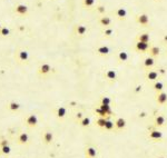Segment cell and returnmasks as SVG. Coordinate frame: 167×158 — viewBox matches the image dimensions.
I'll return each instance as SVG.
<instances>
[{"instance_id": "e0dca14e", "label": "cell", "mask_w": 167, "mask_h": 158, "mask_svg": "<svg viewBox=\"0 0 167 158\" xmlns=\"http://www.w3.org/2000/svg\"><path fill=\"white\" fill-rule=\"evenodd\" d=\"M7 108H8V110L11 111V113H17V111L20 110L21 105H20L19 103H17V101H15V100H12V101H10V103L7 105Z\"/></svg>"}, {"instance_id": "6da1fadb", "label": "cell", "mask_w": 167, "mask_h": 158, "mask_svg": "<svg viewBox=\"0 0 167 158\" xmlns=\"http://www.w3.org/2000/svg\"><path fill=\"white\" fill-rule=\"evenodd\" d=\"M15 59L18 64L20 65H27L29 61V53L27 50L22 49V48H18L15 51Z\"/></svg>"}, {"instance_id": "7402d4cb", "label": "cell", "mask_w": 167, "mask_h": 158, "mask_svg": "<svg viewBox=\"0 0 167 158\" xmlns=\"http://www.w3.org/2000/svg\"><path fill=\"white\" fill-rule=\"evenodd\" d=\"M143 64H144V67L146 68V69H150V68L155 65V58H153V57L148 56V57H146V58L144 59Z\"/></svg>"}, {"instance_id": "5b68a950", "label": "cell", "mask_w": 167, "mask_h": 158, "mask_svg": "<svg viewBox=\"0 0 167 158\" xmlns=\"http://www.w3.org/2000/svg\"><path fill=\"white\" fill-rule=\"evenodd\" d=\"M14 12L18 16H21V17H26L29 12V8H28V6L25 5V3H18L14 7Z\"/></svg>"}, {"instance_id": "f35d334b", "label": "cell", "mask_w": 167, "mask_h": 158, "mask_svg": "<svg viewBox=\"0 0 167 158\" xmlns=\"http://www.w3.org/2000/svg\"><path fill=\"white\" fill-rule=\"evenodd\" d=\"M83 118H84L83 113H77V114H76V119H77L78 122H79L80 119H83Z\"/></svg>"}, {"instance_id": "4fadbf2b", "label": "cell", "mask_w": 167, "mask_h": 158, "mask_svg": "<svg viewBox=\"0 0 167 158\" xmlns=\"http://www.w3.org/2000/svg\"><path fill=\"white\" fill-rule=\"evenodd\" d=\"M115 16H116L117 19L125 20L126 17H127V10L125 8H122V7H119V8H117L116 11H115Z\"/></svg>"}, {"instance_id": "3957f363", "label": "cell", "mask_w": 167, "mask_h": 158, "mask_svg": "<svg viewBox=\"0 0 167 158\" xmlns=\"http://www.w3.org/2000/svg\"><path fill=\"white\" fill-rule=\"evenodd\" d=\"M16 143L20 146H28L30 144V136L29 134L22 131V133H19L16 137Z\"/></svg>"}, {"instance_id": "8992f818", "label": "cell", "mask_w": 167, "mask_h": 158, "mask_svg": "<svg viewBox=\"0 0 167 158\" xmlns=\"http://www.w3.org/2000/svg\"><path fill=\"white\" fill-rule=\"evenodd\" d=\"M87 32H88V28H87V26L83 25V23H77L74 27V35L79 37V38L84 37Z\"/></svg>"}, {"instance_id": "d6986e66", "label": "cell", "mask_w": 167, "mask_h": 158, "mask_svg": "<svg viewBox=\"0 0 167 158\" xmlns=\"http://www.w3.org/2000/svg\"><path fill=\"white\" fill-rule=\"evenodd\" d=\"M148 53H149L150 57L153 58H157L161 55V48L158 46H150L149 49H148Z\"/></svg>"}, {"instance_id": "4dcf8cb0", "label": "cell", "mask_w": 167, "mask_h": 158, "mask_svg": "<svg viewBox=\"0 0 167 158\" xmlns=\"http://www.w3.org/2000/svg\"><path fill=\"white\" fill-rule=\"evenodd\" d=\"M105 124H106V118H105V117H99V118L97 119V122H96V125H97L98 127H100V128L105 127Z\"/></svg>"}, {"instance_id": "f1b7e54d", "label": "cell", "mask_w": 167, "mask_h": 158, "mask_svg": "<svg viewBox=\"0 0 167 158\" xmlns=\"http://www.w3.org/2000/svg\"><path fill=\"white\" fill-rule=\"evenodd\" d=\"M11 153V147L10 145H8V146H3V147H0V155H9V154Z\"/></svg>"}, {"instance_id": "836d02e7", "label": "cell", "mask_w": 167, "mask_h": 158, "mask_svg": "<svg viewBox=\"0 0 167 158\" xmlns=\"http://www.w3.org/2000/svg\"><path fill=\"white\" fill-rule=\"evenodd\" d=\"M110 104H111V99L109 97H107V96L101 97V99H100V105H110Z\"/></svg>"}, {"instance_id": "1f68e13d", "label": "cell", "mask_w": 167, "mask_h": 158, "mask_svg": "<svg viewBox=\"0 0 167 158\" xmlns=\"http://www.w3.org/2000/svg\"><path fill=\"white\" fill-rule=\"evenodd\" d=\"M113 33H114V29H113V28H110V27L105 28V29L103 30V35H104V36H106V37H110Z\"/></svg>"}, {"instance_id": "83f0119b", "label": "cell", "mask_w": 167, "mask_h": 158, "mask_svg": "<svg viewBox=\"0 0 167 158\" xmlns=\"http://www.w3.org/2000/svg\"><path fill=\"white\" fill-rule=\"evenodd\" d=\"M79 125H80L81 127H88V126L90 125V118L84 116L83 119L79 120Z\"/></svg>"}, {"instance_id": "44dd1931", "label": "cell", "mask_w": 167, "mask_h": 158, "mask_svg": "<svg viewBox=\"0 0 167 158\" xmlns=\"http://www.w3.org/2000/svg\"><path fill=\"white\" fill-rule=\"evenodd\" d=\"M126 125H127V122H126L125 118H122V117H119V118H117V119L115 120V128L118 129V130L124 129V128L126 127Z\"/></svg>"}, {"instance_id": "8d00e7d4", "label": "cell", "mask_w": 167, "mask_h": 158, "mask_svg": "<svg viewBox=\"0 0 167 158\" xmlns=\"http://www.w3.org/2000/svg\"><path fill=\"white\" fill-rule=\"evenodd\" d=\"M96 11H97L98 14H100V15H105V12H106V9H105V7L104 6H101V5H98V6H96Z\"/></svg>"}, {"instance_id": "f546056e", "label": "cell", "mask_w": 167, "mask_h": 158, "mask_svg": "<svg viewBox=\"0 0 167 158\" xmlns=\"http://www.w3.org/2000/svg\"><path fill=\"white\" fill-rule=\"evenodd\" d=\"M96 3V0H83V6L85 8H92Z\"/></svg>"}, {"instance_id": "ac0fdd59", "label": "cell", "mask_w": 167, "mask_h": 158, "mask_svg": "<svg viewBox=\"0 0 167 158\" xmlns=\"http://www.w3.org/2000/svg\"><path fill=\"white\" fill-rule=\"evenodd\" d=\"M148 137H149L152 140H161V139L163 138V133L159 130H156V129H153V130L149 131Z\"/></svg>"}, {"instance_id": "52a82bcc", "label": "cell", "mask_w": 167, "mask_h": 158, "mask_svg": "<svg viewBox=\"0 0 167 158\" xmlns=\"http://www.w3.org/2000/svg\"><path fill=\"white\" fill-rule=\"evenodd\" d=\"M149 47H150V42H143V41H138V40H136V42H135V50H136L137 53H147Z\"/></svg>"}, {"instance_id": "e575fe53", "label": "cell", "mask_w": 167, "mask_h": 158, "mask_svg": "<svg viewBox=\"0 0 167 158\" xmlns=\"http://www.w3.org/2000/svg\"><path fill=\"white\" fill-rule=\"evenodd\" d=\"M100 108L103 109L107 115H110L111 114V108H110V105H100L99 106Z\"/></svg>"}, {"instance_id": "277c9868", "label": "cell", "mask_w": 167, "mask_h": 158, "mask_svg": "<svg viewBox=\"0 0 167 158\" xmlns=\"http://www.w3.org/2000/svg\"><path fill=\"white\" fill-rule=\"evenodd\" d=\"M25 122V125L29 128H36L38 126V122H39V119H38V116L36 114H30L28 115L27 117L25 118L24 120Z\"/></svg>"}, {"instance_id": "484cf974", "label": "cell", "mask_w": 167, "mask_h": 158, "mask_svg": "<svg viewBox=\"0 0 167 158\" xmlns=\"http://www.w3.org/2000/svg\"><path fill=\"white\" fill-rule=\"evenodd\" d=\"M114 128H115V122H111L109 118H106V124H105L104 129H105V130H113Z\"/></svg>"}, {"instance_id": "d590c367", "label": "cell", "mask_w": 167, "mask_h": 158, "mask_svg": "<svg viewBox=\"0 0 167 158\" xmlns=\"http://www.w3.org/2000/svg\"><path fill=\"white\" fill-rule=\"evenodd\" d=\"M95 113H96V114H97L99 117H105V118H106V116H107V114H106L105 111L100 108V107H98V108L95 109Z\"/></svg>"}, {"instance_id": "ab89813d", "label": "cell", "mask_w": 167, "mask_h": 158, "mask_svg": "<svg viewBox=\"0 0 167 158\" xmlns=\"http://www.w3.org/2000/svg\"><path fill=\"white\" fill-rule=\"evenodd\" d=\"M164 40H165V41H167V35H166V36L164 37Z\"/></svg>"}, {"instance_id": "9a60e30c", "label": "cell", "mask_w": 167, "mask_h": 158, "mask_svg": "<svg viewBox=\"0 0 167 158\" xmlns=\"http://www.w3.org/2000/svg\"><path fill=\"white\" fill-rule=\"evenodd\" d=\"M98 22H99L100 26H103L104 28H108V27H110V25H111V18L104 15V16H101L99 18Z\"/></svg>"}, {"instance_id": "9c48e42d", "label": "cell", "mask_w": 167, "mask_h": 158, "mask_svg": "<svg viewBox=\"0 0 167 158\" xmlns=\"http://www.w3.org/2000/svg\"><path fill=\"white\" fill-rule=\"evenodd\" d=\"M136 22L142 27H147L149 25V16L147 14H139L136 16Z\"/></svg>"}, {"instance_id": "b9f144b4", "label": "cell", "mask_w": 167, "mask_h": 158, "mask_svg": "<svg viewBox=\"0 0 167 158\" xmlns=\"http://www.w3.org/2000/svg\"><path fill=\"white\" fill-rule=\"evenodd\" d=\"M1 28H2V26H1V25H0V30H1Z\"/></svg>"}, {"instance_id": "cb8c5ba5", "label": "cell", "mask_w": 167, "mask_h": 158, "mask_svg": "<svg viewBox=\"0 0 167 158\" xmlns=\"http://www.w3.org/2000/svg\"><path fill=\"white\" fill-rule=\"evenodd\" d=\"M153 89L155 90L156 92H163V90H164V83H161V81H159V80L154 81V83H153Z\"/></svg>"}, {"instance_id": "603a6c76", "label": "cell", "mask_w": 167, "mask_h": 158, "mask_svg": "<svg viewBox=\"0 0 167 158\" xmlns=\"http://www.w3.org/2000/svg\"><path fill=\"white\" fill-rule=\"evenodd\" d=\"M136 40L143 42H150V35L148 32H142L138 33L136 37Z\"/></svg>"}, {"instance_id": "2e32d148", "label": "cell", "mask_w": 167, "mask_h": 158, "mask_svg": "<svg viewBox=\"0 0 167 158\" xmlns=\"http://www.w3.org/2000/svg\"><path fill=\"white\" fill-rule=\"evenodd\" d=\"M96 53L101 57H105V56H108L110 53V48L108 46H100L96 49Z\"/></svg>"}, {"instance_id": "30bf717a", "label": "cell", "mask_w": 167, "mask_h": 158, "mask_svg": "<svg viewBox=\"0 0 167 158\" xmlns=\"http://www.w3.org/2000/svg\"><path fill=\"white\" fill-rule=\"evenodd\" d=\"M104 76H105L106 80L109 81V83H114L117 79V72L114 69H107L105 71V75Z\"/></svg>"}, {"instance_id": "4316f807", "label": "cell", "mask_w": 167, "mask_h": 158, "mask_svg": "<svg viewBox=\"0 0 167 158\" xmlns=\"http://www.w3.org/2000/svg\"><path fill=\"white\" fill-rule=\"evenodd\" d=\"M128 58H129V56H128V53H126V51H120L118 53V60L120 62H126L128 60Z\"/></svg>"}, {"instance_id": "d6a6232c", "label": "cell", "mask_w": 167, "mask_h": 158, "mask_svg": "<svg viewBox=\"0 0 167 158\" xmlns=\"http://www.w3.org/2000/svg\"><path fill=\"white\" fill-rule=\"evenodd\" d=\"M9 35H10V30H9V28H7V27L1 28V30H0V36H1V37H8Z\"/></svg>"}, {"instance_id": "ba28073f", "label": "cell", "mask_w": 167, "mask_h": 158, "mask_svg": "<svg viewBox=\"0 0 167 158\" xmlns=\"http://www.w3.org/2000/svg\"><path fill=\"white\" fill-rule=\"evenodd\" d=\"M41 140L45 145H51L54 142V133L49 129L45 130L41 135Z\"/></svg>"}, {"instance_id": "7bdbcfd3", "label": "cell", "mask_w": 167, "mask_h": 158, "mask_svg": "<svg viewBox=\"0 0 167 158\" xmlns=\"http://www.w3.org/2000/svg\"><path fill=\"white\" fill-rule=\"evenodd\" d=\"M166 51H167V50H166Z\"/></svg>"}, {"instance_id": "7a4b0ae2", "label": "cell", "mask_w": 167, "mask_h": 158, "mask_svg": "<svg viewBox=\"0 0 167 158\" xmlns=\"http://www.w3.org/2000/svg\"><path fill=\"white\" fill-rule=\"evenodd\" d=\"M51 71H53L51 66H50L48 62H44V64H41L38 67V69H37V75H38V77H40V78H45V77H47L48 75H50Z\"/></svg>"}, {"instance_id": "7c38bea8", "label": "cell", "mask_w": 167, "mask_h": 158, "mask_svg": "<svg viewBox=\"0 0 167 158\" xmlns=\"http://www.w3.org/2000/svg\"><path fill=\"white\" fill-rule=\"evenodd\" d=\"M156 103L158 105H165L167 103V92H165L164 90L161 92H157L156 95Z\"/></svg>"}, {"instance_id": "ffe728a7", "label": "cell", "mask_w": 167, "mask_h": 158, "mask_svg": "<svg viewBox=\"0 0 167 158\" xmlns=\"http://www.w3.org/2000/svg\"><path fill=\"white\" fill-rule=\"evenodd\" d=\"M67 115V108L64 106H59L58 108L56 109V117L58 119H64Z\"/></svg>"}, {"instance_id": "8fae6325", "label": "cell", "mask_w": 167, "mask_h": 158, "mask_svg": "<svg viewBox=\"0 0 167 158\" xmlns=\"http://www.w3.org/2000/svg\"><path fill=\"white\" fill-rule=\"evenodd\" d=\"M146 78H147V80L149 81H156L158 80L159 78V72L156 71V70H153V69H148L147 72H146Z\"/></svg>"}, {"instance_id": "d4e9b609", "label": "cell", "mask_w": 167, "mask_h": 158, "mask_svg": "<svg viewBox=\"0 0 167 158\" xmlns=\"http://www.w3.org/2000/svg\"><path fill=\"white\" fill-rule=\"evenodd\" d=\"M165 122H166V118H165L164 116H161V115L156 116V118H155V125L157 126V127H161V126H164Z\"/></svg>"}, {"instance_id": "74e56055", "label": "cell", "mask_w": 167, "mask_h": 158, "mask_svg": "<svg viewBox=\"0 0 167 158\" xmlns=\"http://www.w3.org/2000/svg\"><path fill=\"white\" fill-rule=\"evenodd\" d=\"M9 145V140L6 138L0 139V147H3V146H8Z\"/></svg>"}, {"instance_id": "60d3db41", "label": "cell", "mask_w": 167, "mask_h": 158, "mask_svg": "<svg viewBox=\"0 0 167 158\" xmlns=\"http://www.w3.org/2000/svg\"><path fill=\"white\" fill-rule=\"evenodd\" d=\"M157 158H165V157H163V156H161V157H157Z\"/></svg>"}, {"instance_id": "5bb4252c", "label": "cell", "mask_w": 167, "mask_h": 158, "mask_svg": "<svg viewBox=\"0 0 167 158\" xmlns=\"http://www.w3.org/2000/svg\"><path fill=\"white\" fill-rule=\"evenodd\" d=\"M85 155H86V158H96L97 157V149L92 146H88L85 149Z\"/></svg>"}]
</instances>
